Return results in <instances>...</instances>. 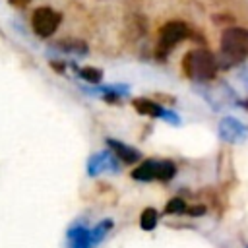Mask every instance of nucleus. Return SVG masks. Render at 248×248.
Instances as JSON below:
<instances>
[{"instance_id":"obj_1","label":"nucleus","mask_w":248,"mask_h":248,"mask_svg":"<svg viewBox=\"0 0 248 248\" xmlns=\"http://www.w3.org/2000/svg\"><path fill=\"white\" fill-rule=\"evenodd\" d=\"M248 58V29L231 25L221 33L219 41V68H231Z\"/></svg>"},{"instance_id":"obj_2","label":"nucleus","mask_w":248,"mask_h":248,"mask_svg":"<svg viewBox=\"0 0 248 248\" xmlns=\"http://www.w3.org/2000/svg\"><path fill=\"white\" fill-rule=\"evenodd\" d=\"M219 70V62L217 56L213 52H209L207 48H194L188 50L182 58V72L188 79L196 81V83H207L211 79H215Z\"/></svg>"},{"instance_id":"obj_3","label":"nucleus","mask_w":248,"mask_h":248,"mask_svg":"<svg viewBox=\"0 0 248 248\" xmlns=\"http://www.w3.org/2000/svg\"><path fill=\"white\" fill-rule=\"evenodd\" d=\"M174 174H176V165L169 159H147L132 170V178L141 182H151V180L167 182L174 178Z\"/></svg>"},{"instance_id":"obj_4","label":"nucleus","mask_w":248,"mask_h":248,"mask_svg":"<svg viewBox=\"0 0 248 248\" xmlns=\"http://www.w3.org/2000/svg\"><path fill=\"white\" fill-rule=\"evenodd\" d=\"M192 35L190 27L186 21H180V19H172V21H167L159 33H157V54L159 56H165L167 52H170L178 43L186 41L188 37Z\"/></svg>"},{"instance_id":"obj_5","label":"nucleus","mask_w":248,"mask_h":248,"mask_svg":"<svg viewBox=\"0 0 248 248\" xmlns=\"http://www.w3.org/2000/svg\"><path fill=\"white\" fill-rule=\"evenodd\" d=\"M60 23H62V14L52 10L50 6H39L31 14V29L41 39L52 37L60 27Z\"/></svg>"},{"instance_id":"obj_6","label":"nucleus","mask_w":248,"mask_h":248,"mask_svg":"<svg viewBox=\"0 0 248 248\" xmlns=\"http://www.w3.org/2000/svg\"><path fill=\"white\" fill-rule=\"evenodd\" d=\"M198 89H200V95H203V99L213 107V110H223L225 107L238 103L234 97V91L227 83H219L217 87H207L205 83H202V87Z\"/></svg>"},{"instance_id":"obj_7","label":"nucleus","mask_w":248,"mask_h":248,"mask_svg":"<svg viewBox=\"0 0 248 248\" xmlns=\"http://www.w3.org/2000/svg\"><path fill=\"white\" fill-rule=\"evenodd\" d=\"M101 172H114V174L120 172V163L110 149L93 153L87 161V174L89 176H97Z\"/></svg>"},{"instance_id":"obj_8","label":"nucleus","mask_w":248,"mask_h":248,"mask_svg":"<svg viewBox=\"0 0 248 248\" xmlns=\"http://www.w3.org/2000/svg\"><path fill=\"white\" fill-rule=\"evenodd\" d=\"M217 134L221 140H225L229 143H238V141L248 140V126L242 124L238 118L225 116V118H221L219 126H217Z\"/></svg>"},{"instance_id":"obj_9","label":"nucleus","mask_w":248,"mask_h":248,"mask_svg":"<svg viewBox=\"0 0 248 248\" xmlns=\"http://www.w3.org/2000/svg\"><path fill=\"white\" fill-rule=\"evenodd\" d=\"M68 248H95L91 240V229H87L83 223H74L66 232Z\"/></svg>"},{"instance_id":"obj_10","label":"nucleus","mask_w":248,"mask_h":248,"mask_svg":"<svg viewBox=\"0 0 248 248\" xmlns=\"http://www.w3.org/2000/svg\"><path fill=\"white\" fill-rule=\"evenodd\" d=\"M107 147H108V149L116 155V159L122 161L124 165H134V163H138V161L141 159V153H140L136 147L126 145V143H122V141H118V140H114V138H107Z\"/></svg>"},{"instance_id":"obj_11","label":"nucleus","mask_w":248,"mask_h":248,"mask_svg":"<svg viewBox=\"0 0 248 248\" xmlns=\"http://www.w3.org/2000/svg\"><path fill=\"white\" fill-rule=\"evenodd\" d=\"M89 93H95V95H101L105 101H116L124 95H128L130 87L128 85H122V83H112V85H103V87H93V89H87Z\"/></svg>"},{"instance_id":"obj_12","label":"nucleus","mask_w":248,"mask_h":248,"mask_svg":"<svg viewBox=\"0 0 248 248\" xmlns=\"http://www.w3.org/2000/svg\"><path fill=\"white\" fill-rule=\"evenodd\" d=\"M132 105L140 114H147V116H153V118H163V114L167 110V108H163L159 103H155L151 99H134Z\"/></svg>"},{"instance_id":"obj_13","label":"nucleus","mask_w":248,"mask_h":248,"mask_svg":"<svg viewBox=\"0 0 248 248\" xmlns=\"http://www.w3.org/2000/svg\"><path fill=\"white\" fill-rule=\"evenodd\" d=\"M56 48H60L62 52L74 54V56H85V54H87V45H85L83 41H78V39L60 41V43L56 45Z\"/></svg>"},{"instance_id":"obj_14","label":"nucleus","mask_w":248,"mask_h":248,"mask_svg":"<svg viewBox=\"0 0 248 248\" xmlns=\"http://www.w3.org/2000/svg\"><path fill=\"white\" fill-rule=\"evenodd\" d=\"M157 223H159V213H157V209L145 207V209L141 211V217H140V227H141L143 231H153V229L157 227Z\"/></svg>"},{"instance_id":"obj_15","label":"nucleus","mask_w":248,"mask_h":248,"mask_svg":"<svg viewBox=\"0 0 248 248\" xmlns=\"http://www.w3.org/2000/svg\"><path fill=\"white\" fill-rule=\"evenodd\" d=\"M76 72H78V76H79L81 79H85L87 83H93V85L101 83V79H103V70H99V68H93V66L78 68Z\"/></svg>"},{"instance_id":"obj_16","label":"nucleus","mask_w":248,"mask_h":248,"mask_svg":"<svg viewBox=\"0 0 248 248\" xmlns=\"http://www.w3.org/2000/svg\"><path fill=\"white\" fill-rule=\"evenodd\" d=\"M110 229H112V221H110V219H105V221L97 223V225L91 229V240H93V246H97L99 242H103V238L108 234Z\"/></svg>"},{"instance_id":"obj_17","label":"nucleus","mask_w":248,"mask_h":248,"mask_svg":"<svg viewBox=\"0 0 248 248\" xmlns=\"http://www.w3.org/2000/svg\"><path fill=\"white\" fill-rule=\"evenodd\" d=\"M186 209H188V205H186L184 200L172 198V200H169V203L165 207V213H186Z\"/></svg>"},{"instance_id":"obj_18","label":"nucleus","mask_w":248,"mask_h":248,"mask_svg":"<svg viewBox=\"0 0 248 248\" xmlns=\"http://www.w3.org/2000/svg\"><path fill=\"white\" fill-rule=\"evenodd\" d=\"M14 8H17V10H23V8H27L29 4H31V0H8Z\"/></svg>"},{"instance_id":"obj_19","label":"nucleus","mask_w":248,"mask_h":248,"mask_svg":"<svg viewBox=\"0 0 248 248\" xmlns=\"http://www.w3.org/2000/svg\"><path fill=\"white\" fill-rule=\"evenodd\" d=\"M238 79L242 81L244 87H248V66H244V68L238 72Z\"/></svg>"},{"instance_id":"obj_20","label":"nucleus","mask_w":248,"mask_h":248,"mask_svg":"<svg viewBox=\"0 0 248 248\" xmlns=\"http://www.w3.org/2000/svg\"><path fill=\"white\" fill-rule=\"evenodd\" d=\"M186 211H188L190 215H202V213H203V207H202V205H198V207H188Z\"/></svg>"},{"instance_id":"obj_21","label":"nucleus","mask_w":248,"mask_h":248,"mask_svg":"<svg viewBox=\"0 0 248 248\" xmlns=\"http://www.w3.org/2000/svg\"><path fill=\"white\" fill-rule=\"evenodd\" d=\"M240 105H242V107H244V108H246V110H248V99H246V101H244V103H240Z\"/></svg>"}]
</instances>
